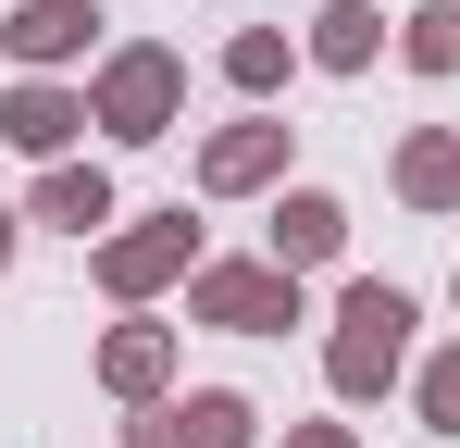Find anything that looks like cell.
I'll use <instances>...</instances> for the list:
<instances>
[{
	"label": "cell",
	"mask_w": 460,
	"mask_h": 448,
	"mask_svg": "<svg viewBox=\"0 0 460 448\" xmlns=\"http://www.w3.org/2000/svg\"><path fill=\"white\" fill-rule=\"evenodd\" d=\"M398 324H411V299H398V287H349V336H336V386H385V362H398Z\"/></svg>",
	"instance_id": "cell-1"
},
{
	"label": "cell",
	"mask_w": 460,
	"mask_h": 448,
	"mask_svg": "<svg viewBox=\"0 0 460 448\" xmlns=\"http://www.w3.org/2000/svg\"><path fill=\"white\" fill-rule=\"evenodd\" d=\"M162 100H174V63H162V50H137V63H112V87H100L112 138H162Z\"/></svg>",
	"instance_id": "cell-2"
},
{
	"label": "cell",
	"mask_w": 460,
	"mask_h": 448,
	"mask_svg": "<svg viewBox=\"0 0 460 448\" xmlns=\"http://www.w3.org/2000/svg\"><path fill=\"white\" fill-rule=\"evenodd\" d=\"M199 311H212V324H299V287H287V274H212Z\"/></svg>",
	"instance_id": "cell-3"
},
{
	"label": "cell",
	"mask_w": 460,
	"mask_h": 448,
	"mask_svg": "<svg viewBox=\"0 0 460 448\" xmlns=\"http://www.w3.org/2000/svg\"><path fill=\"white\" fill-rule=\"evenodd\" d=\"M323 249H336V200H287V212H274V262L299 274V262H323Z\"/></svg>",
	"instance_id": "cell-4"
},
{
	"label": "cell",
	"mask_w": 460,
	"mask_h": 448,
	"mask_svg": "<svg viewBox=\"0 0 460 448\" xmlns=\"http://www.w3.org/2000/svg\"><path fill=\"white\" fill-rule=\"evenodd\" d=\"M174 448H249V411L236 399H187L174 411Z\"/></svg>",
	"instance_id": "cell-5"
},
{
	"label": "cell",
	"mask_w": 460,
	"mask_h": 448,
	"mask_svg": "<svg viewBox=\"0 0 460 448\" xmlns=\"http://www.w3.org/2000/svg\"><path fill=\"white\" fill-rule=\"evenodd\" d=\"M174 249H187V224H162V237H125V249H112V287H162V274H174Z\"/></svg>",
	"instance_id": "cell-6"
},
{
	"label": "cell",
	"mask_w": 460,
	"mask_h": 448,
	"mask_svg": "<svg viewBox=\"0 0 460 448\" xmlns=\"http://www.w3.org/2000/svg\"><path fill=\"white\" fill-rule=\"evenodd\" d=\"M13 138H25V149H63V138H75V100L25 87V100H13Z\"/></svg>",
	"instance_id": "cell-7"
},
{
	"label": "cell",
	"mask_w": 460,
	"mask_h": 448,
	"mask_svg": "<svg viewBox=\"0 0 460 448\" xmlns=\"http://www.w3.org/2000/svg\"><path fill=\"white\" fill-rule=\"evenodd\" d=\"M38 212H50V224H100V212H112V187H100V175H50Z\"/></svg>",
	"instance_id": "cell-8"
},
{
	"label": "cell",
	"mask_w": 460,
	"mask_h": 448,
	"mask_svg": "<svg viewBox=\"0 0 460 448\" xmlns=\"http://www.w3.org/2000/svg\"><path fill=\"white\" fill-rule=\"evenodd\" d=\"M398 175H411V200H448V187H460V149H448V138H423Z\"/></svg>",
	"instance_id": "cell-9"
},
{
	"label": "cell",
	"mask_w": 460,
	"mask_h": 448,
	"mask_svg": "<svg viewBox=\"0 0 460 448\" xmlns=\"http://www.w3.org/2000/svg\"><path fill=\"white\" fill-rule=\"evenodd\" d=\"M411 63H436V75L460 63V13H411Z\"/></svg>",
	"instance_id": "cell-10"
},
{
	"label": "cell",
	"mask_w": 460,
	"mask_h": 448,
	"mask_svg": "<svg viewBox=\"0 0 460 448\" xmlns=\"http://www.w3.org/2000/svg\"><path fill=\"white\" fill-rule=\"evenodd\" d=\"M261 162H274V138H225V149H212V187H249Z\"/></svg>",
	"instance_id": "cell-11"
},
{
	"label": "cell",
	"mask_w": 460,
	"mask_h": 448,
	"mask_svg": "<svg viewBox=\"0 0 460 448\" xmlns=\"http://www.w3.org/2000/svg\"><path fill=\"white\" fill-rule=\"evenodd\" d=\"M374 50V13H323V63H361Z\"/></svg>",
	"instance_id": "cell-12"
},
{
	"label": "cell",
	"mask_w": 460,
	"mask_h": 448,
	"mask_svg": "<svg viewBox=\"0 0 460 448\" xmlns=\"http://www.w3.org/2000/svg\"><path fill=\"white\" fill-rule=\"evenodd\" d=\"M162 373V336H112V386H150Z\"/></svg>",
	"instance_id": "cell-13"
},
{
	"label": "cell",
	"mask_w": 460,
	"mask_h": 448,
	"mask_svg": "<svg viewBox=\"0 0 460 448\" xmlns=\"http://www.w3.org/2000/svg\"><path fill=\"white\" fill-rule=\"evenodd\" d=\"M423 399H436V424L460 436V362H436V386H423Z\"/></svg>",
	"instance_id": "cell-14"
},
{
	"label": "cell",
	"mask_w": 460,
	"mask_h": 448,
	"mask_svg": "<svg viewBox=\"0 0 460 448\" xmlns=\"http://www.w3.org/2000/svg\"><path fill=\"white\" fill-rule=\"evenodd\" d=\"M299 448H349V436H299Z\"/></svg>",
	"instance_id": "cell-15"
},
{
	"label": "cell",
	"mask_w": 460,
	"mask_h": 448,
	"mask_svg": "<svg viewBox=\"0 0 460 448\" xmlns=\"http://www.w3.org/2000/svg\"><path fill=\"white\" fill-rule=\"evenodd\" d=\"M0 249H13V212H0Z\"/></svg>",
	"instance_id": "cell-16"
}]
</instances>
